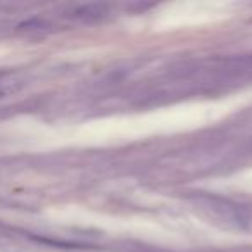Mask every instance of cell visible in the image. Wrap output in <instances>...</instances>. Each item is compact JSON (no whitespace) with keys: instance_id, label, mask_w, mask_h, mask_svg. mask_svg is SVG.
Returning a JSON list of instances; mask_svg holds the SVG:
<instances>
[{"instance_id":"1","label":"cell","mask_w":252,"mask_h":252,"mask_svg":"<svg viewBox=\"0 0 252 252\" xmlns=\"http://www.w3.org/2000/svg\"><path fill=\"white\" fill-rule=\"evenodd\" d=\"M200 206L204 209H209L213 211L216 216H220L221 220L228 221V223H235V224H240L244 221V216L242 213L238 211L237 206H231L230 202L226 200H221V199H200L199 200Z\"/></svg>"}]
</instances>
